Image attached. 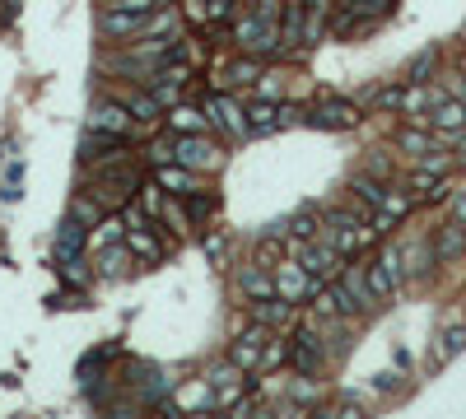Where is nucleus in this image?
<instances>
[{"mask_svg": "<svg viewBox=\"0 0 466 419\" xmlns=\"http://www.w3.org/2000/svg\"><path fill=\"white\" fill-rule=\"evenodd\" d=\"M238 42L252 47V51H270L276 47V0H266L257 10V19H242L238 23Z\"/></svg>", "mask_w": 466, "mask_h": 419, "instance_id": "obj_1", "label": "nucleus"}, {"mask_svg": "<svg viewBox=\"0 0 466 419\" xmlns=\"http://www.w3.org/2000/svg\"><path fill=\"white\" fill-rule=\"evenodd\" d=\"M206 117H210L215 126H224L229 135H238V140H242V135H252V126H248V112H242L233 98H224V94L206 103Z\"/></svg>", "mask_w": 466, "mask_h": 419, "instance_id": "obj_2", "label": "nucleus"}, {"mask_svg": "<svg viewBox=\"0 0 466 419\" xmlns=\"http://www.w3.org/2000/svg\"><path fill=\"white\" fill-rule=\"evenodd\" d=\"M397 279H401V257H397V251H382V257L369 266V289H373V298H392Z\"/></svg>", "mask_w": 466, "mask_h": 419, "instance_id": "obj_3", "label": "nucleus"}, {"mask_svg": "<svg viewBox=\"0 0 466 419\" xmlns=\"http://www.w3.org/2000/svg\"><path fill=\"white\" fill-rule=\"evenodd\" d=\"M369 233H373V229H364V223L350 219V214H332V229H326V238L341 247V257H345V251H360V247L369 242Z\"/></svg>", "mask_w": 466, "mask_h": 419, "instance_id": "obj_4", "label": "nucleus"}, {"mask_svg": "<svg viewBox=\"0 0 466 419\" xmlns=\"http://www.w3.org/2000/svg\"><path fill=\"white\" fill-rule=\"evenodd\" d=\"M276 289H280L289 303H298L304 294H313V289H317V279L304 270V261H285V266L276 270Z\"/></svg>", "mask_w": 466, "mask_h": 419, "instance_id": "obj_5", "label": "nucleus"}, {"mask_svg": "<svg viewBox=\"0 0 466 419\" xmlns=\"http://www.w3.org/2000/svg\"><path fill=\"white\" fill-rule=\"evenodd\" d=\"M304 270L313 275V279H326V275H336L341 270V247L326 238V242H313L308 251H304Z\"/></svg>", "mask_w": 466, "mask_h": 419, "instance_id": "obj_6", "label": "nucleus"}, {"mask_svg": "<svg viewBox=\"0 0 466 419\" xmlns=\"http://www.w3.org/2000/svg\"><path fill=\"white\" fill-rule=\"evenodd\" d=\"M150 28V19L141 14V10H122V5H113L103 14V33L107 38H135V33H145Z\"/></svg>", "mask_w": 466, "mask_h": 419, "instance_id": "obj_7", "label": "nucleus"}, {"mask_svg": "<svg viewBox=\"0 0 466 419\" xmlns=\"http://www.w3.org/2000/svg\"><path fill=\"white\" fill-rule=\"evenodd\" d=\"M178 163H187V168H215L219 150L210 145V140H201V135H187V140H178Z\"/></svg>", "mask_w": 466, "mask_h": 419, "instance_id": "obj_8", "label": "nucleus"}, {"mask_svg": "<svg viewBox=\"0 0 466 419\" xmlns=\"http://www.w3.org/2000/svg\"><path fill=\"white\" fill-rule=\"evenodd\" d=\"M131 107H117V103H98L94 107V117H89V126L94 131H113V135H126L131 131Z\"/></svg>", "mask_w": 466, "mask_h": 419, "instance_id": "obj_9", "label": "nucleus"}, {"mask_svg": "<svg viewBox=\"0 0 466 419\" xmlns=\"http://www.w3.org/2000/svg\"><path fill=\"white\" fill-rule=\"evenodd\" d=\"M308 122H313V126H332V131H341V126H354V122H360V112H354L350 103H322V107H313Z\"/></svg>", "mask_w": 466, "mask_h": 419, "instance_id": "obj_10", "label": "nucleus"}, {"mask_svg": "<svg viewBox=\"0 0 466 419\" xmlns=\"http://www.w3.org/2000/svg\"><path fill=\"white\" fill-rule=\"evenodd\" d=\"M159 187H163V191H178V196H191V191H196V178H191L187 163H178V168L163 163V168H159Z\"/></svg>", "mask_w": 466, "mask_h": 419, "instance_id": "obj_11", "label": "nucleus"}, {"mask_svg": "<svg viewBox=\"0 0 466 419\" xmlns=\"http://www.w3.org/2000/svg\"><path fill=\"white\" fill-rule=\"evenodd\" d=\"M261 341H266V331L242 335V341L233 345V369H257V363H261Z\"/></svg>", "mask_w": 466, "mask_h": 419, "instance_id": "obj_12", "label": "nucleus"}, {"mask_svg": "<svg viewBox=\"0 0 466 419\" xmlns=\"http://www.w3.org/2000/svg\"><path fill=\"white\" fill-rule=\"evenodd\" d=\"M182 84H187V66H163V70L150 79V89H154V98H173Z\"/></svg>", "mask_w": 466, "mask_h": 419, "instance_id": "obj_13", "label": "nucleus"}, {"mask_svg": "<svg viewBox=\"0 0 466 419\" xmlns=\"http://www.w3.org/2000/svg\"><path fill=\"white\" fill-rule=\"evenodd\" d=\"M294 369L304 373V378H313V373H317V341H313L308 331L294 341Z\"/></svg>", "mask_w": 466, "mask_h": 419, "instance_id": "obj_14", "label": "nucleus"}, {"mask_svg": "<svg viewBox=\"0 0 466 419\" xmlns=\"http://www.w3.org/2000/svg\"><path fill=\"white\" fill-rule=\"evenodd\" d=\"M126 247H131L141 261H159V257H163V247H159V242L145 233V223H135V229L126 233Z\"/></svg>", "mask_w": 466, "mask_h": 419, "instance_id": "obj_15", "label": "nucleus"}, {"mask_svg": "<svg viewBox=\"0 0 466 419\" xmlns=\"http://www.w3.org/2000/svg\"><path fill=\"white\" fill-rule=\"evenodd\" d=\"M248 126H252V135L276 131V126H280V107H276V103H257V107L248 112Z\"/></svg>", "mask_w": 466, "mask_h": 419, "instance_id": "obj_16", "label": "nucleus"}, {"mask_svg": "<svg viewBox=\"0 0 466 419\" xmlns=\"http://www.w3.org/2000/svg\"><path fill=\"white\" fill-rule=\"evenodd\" d=\"M79 247H85V229H79V223H66V229L57 233V257H61V261H75Z\"/></svg>", "mask_w": 466, "mask_h": 419, "instance_id": "obj_17", "label": "nucleus"}, {"mask_svg": "<svg viewBox=\"0 0 466 419\" xmlns=\"http://www.w3.org/2000/svg\"><path fill=\"white\" fill-rule=\"evenodd\" d=\"M252 317L266 322V326H276V322H289L294 317V303H276V298H266V303H252Z\"/></svg>", "mask_w": 466, "mask_h": 419, "instance_id": "obj_18", "label": "nucleus"}, {"mask_svg": "<svg viewBox=\"0 0 466 419\" xmlns=\"http://www.w3.org/2000/svg\"><path fill=\"white\" fill-rule=\"evenodd\" d=\"M434 126L438 131H461L466 126V107L461 103H438L434 107Z\"/></svg>", "mask_w": 466, "mask_h": 419, "instance_id": "obj_19", "label": "nucleus"}, {"mask_svg": "<svg viewBox=\"0 0 466 419\" xmlns=\"http://www.w3.org/2000/svg\"><path fill=\"white\" fill-rule=\"evenodd\" d=\"M280 42H285V47L304 42V5H289V14H285V23H280Z\"/></svg>", "mask_w": 466, "mask_h": 419, "instance_id": "obj_20", "label": "nucleus"}, {"mask_svg": "<svg viewBox=\"0 0 466 419\" xmlns=\"http://www.w3.org/2000/svg\"><path fill=\"white\" fill-rule=\"evenodd\" d=\"M461 251H466V233H461V219L457 223H448V229H443V238H438V257H461Z\"/></svg>", "mask_w": 466, "mask_h": 419, "instance_id": "obj_21", "label": "nucleus"}, {"mask_svg": "<svg viewBox=\"0 0 466 419\" xmlns=\"http://www.w3.org/2000/svg\"><path fill=\"white\" fill-rule=\"evenodd\" d=\"M201 126H206V112H196V107H178V112H173V131L201 135Z\"/></svg>", "mask_w": 466, "mask_h": 419, "instance_id": "obj_22", "label": "nucleus"}, {"mask_svg": "<svg viewBox=\"0 0 466 419\" xmlns=\"http://www.w3.org/2000/svg\"><path fill=\"white\" fill-rule=\"evenodd\" d=\"M252 79H261V66L257 61H238V66L224 70V79H219V84H229V89H233V84H252Z\"/></svg>", "mask_w": 466, "mask_h": 419, "instance_id": "obj_23", "label": "nucleus"}, {"mask_svg": "<svg viewBox=\"0 0 466 419\" xmlns=\"http://www.w3.org/2000/svg\"><path fill=\"white\" fill-rule=\"evenodd\" d=\"M154 112H159V98H154V94H145V98H131V117L141 122V126L154 117Z\"/></svg>", "mask_w": 466, "mask_h": 419, "instance_id": "obj_24", "label": "nucleus"}, {"mask_svg": "<svg viewBox=\"0 0 466 419\" xmlns=\"http://www.w3.org/2000/svg\"><path fill=\"white\" fill-rule=\"evenodd\" d=\"M242 289L257 294V298H270V279H266V275H257V270H248V275H242Z\"/></svg>", "mask_w": 466, "mask_h": 419, "instance_id": "obj_25", "label": "nucleus"}, {"mask_svg": "<svg viewBox=\"0 0 466 419\" xmlns=\"http://www.w3.org/2000/svg\"><path fill=\"white\" fill-rule=\"evenodd\" d=\"M289 233H294V238H304V242H308V238L317 233V219H313V214H298V219L289 223Z\"/></svg>", "mask_w": 466, "mask_h": 419, "instance_id": "obj_26", "label": "nucleus"}, {"mask_svg": "<svg viewBox=\"0 0 466 419\" xmlns=\"http://www.w3.org/2000/svg\"><path fill=\"white\" fill-rule=\"evenodd\" d=\"M457 350H466V326H457V331L443 335V354H457Z\"/></svg>", "mask_w": 466, "mask_h": 419, "instance_id": "obj_27", "label": "nucleus"}, {"mask_svg": "<svg viewBox=\"0 0 466 419\" xmlns=\"http://www.w3.org/2000/svg\"><path fill=\"white\" fill-rule=\"evenodd\" d=\"M354 191H360L369 205H382V196H388V191H382V187H373V182H354Z\"/></svg>", "mask_w": 466, "mask_h": 419, "instance_id": "obj_28", "label": "nucleus"}, {"mask_svg": "<svg viewBox=\"0 0 466 419\" xmlns=\"http://www.w3.org/2000/svg\"><path fill=\"white\" fill-rule=\"evenodd\" d=\"M401 150H416V154H425V150H429V140H425V135H416V131H406V135H401Z\"/></svg>", "mask_w": 466, "mask_h": 419, "instance_id": "obj_29", "label": "nucleus"}, {"mask_svg": "<svg viewBox=\"0 0 466 419\" xmlns=\"http://www.w3.org/2000/svg\"><path fill=\"white\" fill-rule=\"evenodd\" d=\"M429 70H434V51H425V56H420V61H416V66H410V79H425Z\"/></svg>", "mask_w": 466, "mask_h": 419, "instance_id": "obj_30", "label": "nucleus"}, {"mask_svg": "<svg viewBox=\"0 0 466 419\" xmlns=\"http://www.w3.org/2000/svg\"><path fill=\"white\" fill-rule=\"evenodd\" d=\"M150 159H154V163H173V159H178V150H173V145H154V150H150Z\"/></svg>", "mask_w": 466, "mask_h": 419, "instance_id": "obj_31", "label": "nucleus"}, {"mask_svg": "<svg viewBox=\"0 0 466 419\" xmlns=\"http://www.w3.org/2000/svg\"><path fill=\"white\" fill-rule=\"evenodd\" d=\"M117 5H122V10H141V14H150L159 0H117Z\"/></svg>", "mask_w": 466, "mask_h": 419, "instance_id": "obj_32", "label": "nucleus"}, {"mask_svg": "<svg viewBox=\"0 0 466 419\" xmlns=\"http://www.w3.org/2000/svg\"><path fill=\"white\" fill-rule=\"evenodd\" d=\"M117 229L122 223H98V242H117Z\"/></svg>", "mask_w": 466, "mask_h": 419, "instance_id": "obj_33", "label": "nucleus"}, {"mask_svg": "<svg viewBox=\"0 0 466 419\" xmlns=\"http://www.w3.org/2000/svg\"><path fill=\"white\" fill-rule=\"evenodd\" d=\"M378 103H382V107H401V89H382Z\"/></svg>", "mask_w": 466, "mask_h": 419, "instance_id": "obj_34", "label": "nucleus"}, {"mask_svg": "<svg viewBox=\"0 0 466 419\" xmlns=\"http://www.w3.org/2000/svg\"><path fill=\"white\" fill-rule=\"evenodd\" d=\"M210 214V201H206V196H196V201H191V219H206Z\"/></svg>", "mask_w": 466, "mask_h": 419, "instance_id": "obj_35", "label": "nucleus"}, {"mask_svg": "<svg viewBox=\"0 0 466 419\" xmlns=\"http://www.w3.org/2000/svg\"><path fill=\"white\" fill-rule=\"evenodd\" d=\"M360 10H369V14H382V10H388V0H364Z\"/></svg>", "mask_w": 466, "mask_h": 419, "instance_id": "obj_36", "label": "nucleus"}, {"mask_svg": "<svg viewBox=\"0 0 466 419\" xmlns=\"http://www.w3.org/2000/svg\"><path fill=\"white\" fill-rule=\"evenodd\" d=\"M452 210H457V219H461V223H466V191H461V196H457V205H452Z\"/></svg>", "mask_w": 466, "mask_h": 419, "instance_id": "obj_37", "label": "nucleus"}]
</instances>
